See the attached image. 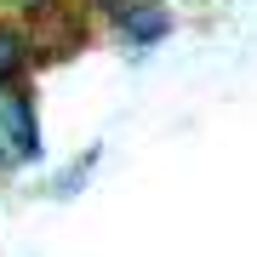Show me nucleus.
Masks as SVG:
<instances>
[{"label":"nucleus","mask_w":257,"mask_h":257,"mask_svg":"<svg viewBox=\"0 0 257 257\" xmlns=\"http://www.w3.org/2000/svg\"><path fill=\"white\" fill-rule=\"evenodd\" d=\"M86 18H92L86 0H35V6H23L29 46H35V69L69 63V57L92 40V23H86Z\"/></svg>","instance_id":"nucleus-1"},{"label":"nucleus","mask_w":257,"mask_h":257,"mask_svg":"<svg viewBox=\"0 0 257 257\" xmlns=\"http://www.w3.org/2000/svg\"><path fill=\"white\" fill-rule=\"evenodd\" d=\"M0 155H6V166H40V160H46L40 97H35L29 80H18V86L0 92Z\"/></svg>","instance_id":"nucleus-2"},{"label":"nucleus","mask_w":257,"mask_h":257,"mask_svg":"<svg viewBox=\"0 0 257 257\" xmlns=\"http://www.w3.org/2000/svg\"><path fill=\"white\" fill-rule=\"evenodd\" d=\"M86 12L132 52H149L172 35V6L166 0H86Z\"/></svg>","instance_id":"nucleus-3"},{"label":"nucleus","mask_w":257,"mask_h":257,"mask_svg":"<svg viewBox=\"0 0 257 257\" xmlns=\"http://www.w3.org/2000/svg\"><path fill=\"white\" fill-rule=\"evenodd\" d=\"M35 74V46H29V23L12 18V12H0V92L6 86H18Z\"/></svg>","instance_id":"nucleus-4"},{"label":"nucleus","mask_w":257,"mask_h":257,"mask_svg":"<svg viewBox=\"0 0 257 257\" xmlns=\"http://www.w3.org/2000/svg\"><path fill=\"white\" fill-rule=\"evenodd\" d=\"M97 166H103V143H97V149H86V155H74L63 172L52 177V200H74V194L92 183V172H97Z\"/></svg>","instance_id":"nucleus-5"},{"label":"nucleus","mask_w":257,"mask_h":257,"mask_svg":"<svg viewBox=\"0 0 257 257\" xmlns=\"http://www.w3.org/2000/svg\"><path fill=\"white\" fill-rule=\"evenodd\" d=\"M0 6H35V0H0Z\"/></svg>","instance_id":"nucleus-6"},{"label":"nucleus","mask_w":257,"mask_h":257,"mask_svg":"<svg viewBox=\"0 0 257 257\" xmlns=\"http://www.w3.org/2000/svg\"><path fill=\"white\" fill-rule=\"evenodd\" d=\"M0 172H6V155H0Z\"/></svg>","instance_id":"nucleus-7"}]
</instances>
